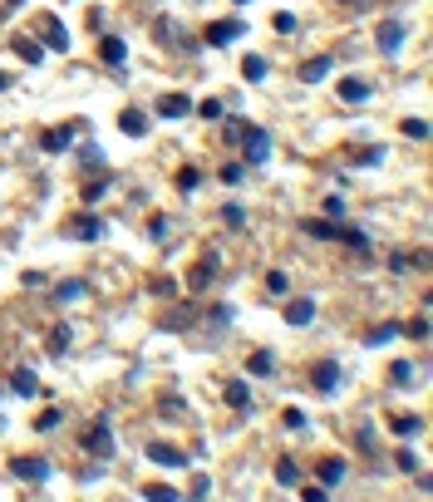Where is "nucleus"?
<instances>
[{
	"mask_svg": "<svg viewBox=\"0 0 433 502\" xmlns=\"http://www.w3.org/2000/svg\"><path fill=\"white\" fill-rule=\"evenodd\" d=\"M84 163H89V168H104V153H99V148L89 143V148H84Z\"/></svg>",
	"mask_w": 433,
	"mask_h": 502,
	"instance_id": "obj_47",
	"label": "nucleus"
},
{
	"mask_svg": "<svg viewBox=\"0 0 433 502\" xmlns=\"http://www.w3.org/2000/svg\"><path fill=\"white\" fill-rule=\"evenodd\" d=\"M404 138H429V123L424 118H404Z\"/></svg>",
	"mask_w": 433,
	"mask_h": 502,
	"instance_id": "obj_41",
	"label": "nucleus"
},
{
	"mask_svg": "<svg viewBox=\"0 0 433 502\" xmlns=\"http://www.w3.org/2000/svg\"><path fill=\"white\" fill-rule=\"evenodd\" d=\"M311 389H316V394H335V389H340V365H335V360H325V365L311 370Z\"/></svg>",
	"mask_w": 433,
	"mask_h": 502,
	"instance_id": "obj_5",
	"label": "nucleus"
},
{
	"mask_svg": "<svg viewBox=\"0 0 433 502\" xmlns=\"http://www.w3.org/2000/svg\"><path fill=\"white\" fill-rule=\"evenodd\" d=\"M271 25H276V35H296V30H301L291 10H276V20H271Z\"/></svg>",
	"mask_w": 433,
	"mask_h": 502,
	"instance_id": "obj_35",
	"label": "nucleus"
},
{
	"mask_svg": "<svg viewBox=\"0 0 433 502\" xmlns=\"http://www.w3.org/2000/svg\"><path fill=\"white\" fill-rule=\"evenodd\" d=\"M266 158H271V138H266V128L246 133V163H266Z\"/></svg>",
	"mask_w": 433,
	"mask_h": 502,
	"instance_id": "obj_13",
	"label": "nucleus"
},
{
	"mask_svg": "<svg viewBox=\"0 0 433 502\" xmlns=\"http://www.w3.org/2000/svg\"><path fill=\"white\" fill-rule=\"evenodd\" d=\"M84 453L89 458H113V423L108 418H94V428L84 433Z\"/></svg>",
	"mask_w": 433,
	"mask_h": 502,
	"instance_id": "obj_1",
	"label": "nucleus"
},
{
	"mask_svg": "<svg viewBox=\"0 0 433 502\" xmlns=\"http://www.w3.org/2000/svg\"><path fill=\"white\" fill-rule=\"evenodd\" d=\"M0 89H5V74H0Z\"/></svg>",
	"mask_w": 433,
	"mask_h": 502,
	"instance_id": "obj_51",
	"label": "nucleus"
},
{
	"mask_svg": "<svg viewBox=\"0 0 433 502\" xmlns=\"http://www.w3.org/2000/svg\"><path fill=\"white\" fill-rule=\"evenodd\" d=\"M69 345H74V330L59 320V325L50 330V355H69Z\"/></svg>",
	"mask_w": 433,
	"mask_h": 502,
	"instance_id": "obj_23",
	"label": "nucleus"
},
{
	"mask_svg": "<svg viewBox=\"0 0 433 502\" xmlns=\"http://www.w3.org/2000/svg\"><path fill=\"white\" fill-rule=\"evenodd\" d=\"M226 404L246 413V409H251V384H246V380H231V384H226Z\"/></svg>",
	"mask_w": 433,
	"mask_h": 502,
	"instance_id": "obj_22",
	"label": "nucleus"
},
{
	"mask_svg": "<svg viewBox=\"0 0 433 502\" xmlns=\"http://www.w3.org/2000/svg\"><path fill=\"white\" fill-rule=\"evenodd\" d=\"M316 320V301H286V325H311Z\"/></svg>",
	"mask_w": 433,
	"mask_h": 502,
	"instance_id": "obj_15",
	"label": "nucleus"
},
{
	"mask_svg": "<svg viewBox=\"0 0 433 502\" xmlns=\"http://www.w3.org/2000/svg\"><path fill=\"white\" fill-rule=\"evenodd\" d=\"M266 291H271V296H286V291H291V276H286V271H271V276H266Z\"/></svg>",
	"mask_w": 433,
	"mask_h": 502,
	"instance_id": "obj_37",
	"label": "nucleus"
},
{
	"mask_svg": "<svg viewBox=\"0 0 433 502\" xmlns=\"http://www.w3.org/2000/svg\"><path fill=\"white\" fill-rule=\"evenodd\" d=\"M10 50H15L25 64H45V45H35V40H25V35H15V40H10Z\"/></svg>",
	"mask_w": 433,
	"mask_h": 502,
	"instance_id": "obj_16",
	"label": "nucleus"
},
{
	"mask_svg": "<svg viewBox=\"0 0 433 502\" xmlns=\"http://www.w3.org/2000/svg\"><path fill=\"white\" fill-rule=\"evenodd\" d=\"M389 340H399V320H384V325H374L364 345H389Z\"/></svg>",
	"mask_w": 433,
	"mask_h": 502,
	"instance_id": "obj_27",
	"label": "nucleus"
},
{
	"mask_svg": "<svg viewBox=\"0 0 433 502\" xmlns=\"http://www.w3.org/2000/svg\"><path fill=\"white\" fill-rule=\"evenodd\" d=\"M148 236L153 241H168L173 236V217H148Z\"/></svg>",
	"mask_w": 433,
	"mask_h": 502,
	"instance_id": "obj_31",
	"label": "nucleus"
},
{
	"mask_svg": "<svg viewBox=\"0 0 433 502\" xmlns=\"http://www.w3.org/2000/svg\"><path fill=\"white\" fill-rule=\"evenodd\" d=\"M197 183H202L197 168H178V193H197Z\"/></svg>",
	"mask_w": 433,
	"mask_h": 502,
	"instance_id": "obj_32",
	"label": "nucleus"
},
{
	"mask_svg": "<svg viewBox=\"0 0 433 502\" xmlns=\"http://www.w3.org/2000/svg\"><path fill=\"white\" fill-rule=\"evenodd\" d=\"M276 483H281V488H296V483H301V463L281 458V463H276Z\"/></svg>",
	"mask_w": 433,
	"mask_h": 502,
	"instance_id": "obj_28",
	"label": "nucleus"
},
{
	"mask_svg": "<svg viewBox=\"0 0 433 502\" xmlns=\"http://www.w3.org/2000/svg\"><path fill=\"white\" fill-rule=\"evenodd\" d=\"M221 222H226V227L236 232V227H246V212H241L236 202H226V207H221Z\"/></svg>",
	"mask_w": 433,
	"mask_h": 502,
	"instance_id": "obj_36",
	"label": "nucleus"
},
{
	"mask_svg": "<svg viewBox=\"0 0 433 502\" xmlns=\"http://www.w3.org/2000/svg\"><path fill=\"white\" fill-rule=\"evenodd\" d=\"M10 389H15L20 399H35V394H40V380H35V370H15V375H10Z\"/></svg>",
	"mask_w": 433,
	"mask_h": 502,
	"instance_id": "obj_19",
	"label": "nucleus"
},
{
	"mask_svg": "<svg viewBox=\"0 0 433 502\" xmlns=\"http://www.w3.org/2000/svg\"><path fill=\"white\" fill-rule=\"evenodd\" d=\"M281 418H286V428H306V413H301V409H286Z\"/></svg>",
	"mask_w": 433,
	"mask_h": 502,
	"instance_id": "obj_44",
	"label": "nucleus"
},
{
	"mask_svg": "<svg viewBox=\"0 0 433 502\" xmlns=\"http://www.w3.org/2000/svg\"><path fill=\"white\" fill-rule=\"evenodd\" d=\"M241 74H246V79H251V84H261V79H266V74H271V64H266V59H261V55H246V59H241Z\"/></svg>",
	"mask_w": 433,
	"mask_h": 502,
	"instance_id": "obj_25",
	"label": "nucleus"
},
{
	"mask_svg": "<svg viewBox=\"0 0 433 502\" xmlns=\"http://www.w3.org/2000/svg\"><path fill=\"white\" fill-rule=\"evenodd\" d=\"M192 108H197L207 123H216V118H221V99H202V103H192Z\"/></svg>",
	"mask_w": 433,
	"mask_h": 502,
	"instance_id": "obj_40",
	"label": "nucleus"
},
{
	"mask_svg": "<svg viewBox=\"0 0 433 502\" xmlns=\"http://www.w3.org/2000/svg\"><path fill=\"white\" fill-rule=\"evenodd\" d=\"M399 330H404L409 340H429V315H414V320H409V325H399Z\"/></svg>",
	"mask_w": 433,
	"mask_h": 502,
	"instance_id": "obj_33",
	"label": "nucleus"
},
{
	"mask_svg": "<svg viewBox=\"0 0 433 502\" xmlns=\"http://www.w3.org/2000/svg\"><path fill=\"white\" fill-rule=\"evenodd\" d=\"M301 498H306V502H325V488H321V483H316V488H301Z\"/></svg>",
	"mask_w": 433,
	"mask_h": 502,
	"instance_id": "obj_49",
	"label": "nucleus"
},
{
	"mask_svg": "<svg viewBox=\"0 0 433 502\" xmlns=\"http://www.w3.org/2000/svg\"><path fill=\"white\" fill-rule=\"evenodd\" d=\"M59 418H64L59 409H45V413L35 418V433H54V428H59Z\"/></svg>",
	"mask_w": 433,
	"mask_h": 502,
	"instance_id": "obj_34",
	"label": "nucleus"
},
{
	"mask_svg": "<svg viewBox=\"0 0 433 502\" xmlns=\"http://www.w3.org/2000/svg\"><path fill=\"white\" fill-rule=\"evenodd\" d=\"M74 236H79V241H99V236H104V222H99L94 212L74 217Z\"/></svg>",
	"mask_w": 433,
	"mask_h": 502,
	"instance_id": "obj_17",
	"label": "nucleus"
},
{
	"mask_svg": "<svg viewBox=\"0 0 433 502\" xmlns=\"http://www.w3.org/2000/svg\"><path fill=\"white\" fill-rule=\"evenodd\" d=\"M316 473H321V488H335V483L345 478V458H325Z\"/></svg>",
	"mask_w": 433,
	"mask_h": 502,
	"instance_id": "obj_24",
	"label": "nucleus"
},
{
	"mask_svg": "<svg viewBox=\"0 0 433 502\" xmlns=\"http://www.w3.org/2000/svg\"><path fill=\"white\" fill-rule=\"evenodd\" d=\"M271 370H276V355H271V350H256V355L246 360V375H256V380L271 375Z\"/></svg>",
	"mask_w": 433,
	"mask_h": 502,
	"instance_id": "obj_26",
	"label": "nucleus"
},
{
	"mask_svg": "<svg viewBox=\"0 0 433 502\" xmlns=\"http://www.w3.org/2000/svg\"><path fill=\"white\" fill-rule=\"evenodd\" d=\"M389 428H394L399 438H414V433H424V418H419V413H394Z\"/></svg>",
	"mask_w": 433,
	"mask_h": 502,
	"instance_id": "obj_20",
	"label": "nucleus"
},
{
	"mask_svg": "<svg viewBox=\"0 0 433 502\" xmlns=\"http://www.w3.org/2000/svg\"><path fill=\"white\" fill-rule=\"evenodd\" d=\"M221 183L236 188V183H241V163H226V168H221Z\"/></svg>",
	"mask_w": 433,
	"mask_h": 502,
	"instance_id": "obj_43",
	"label": "nucleus"
},
{
	"mask_svg": "<svg viewBox=\"0 0 433 502\" xmlns=\"http://www.w3.org/2000/svg\"><path fill=\"white\" fill-rule=\"evenodd\" d=\"M84 296V281H59L54 286V305H69V301H79Z\"/></svg>",
	"mask_w": 433,
	"mask_h": 502,
	"instance_id": "obj_29",
	"label": "nucleus"
},
{
	"mask_svg": "<svg viewBox=\"0 0 433 502\" xmlns=\"http://www.w3.org/2000/svg\"><path fill=\"white\" fill-rule=\"evenodd\" d=\"M389 271H394V276H404V271H409V256H399V251H394V256H389Z\"/></svg>",
	"mask_w": 433,
	"mask_h": 502,
	"instance_id": "obj_48",
	"label": "nucleus"
},
{
	"mask_svg": "<svg viewBox=\"0 0 433 502\" xmlns=\"http://www.w3.org/2000/svg\"><path fill=\"white\" fill-rule=\"evenodd\" d=\"M335 241H345V246H350V251H359V256L369 251V236H364L359 227H340V222H335Z\"/></svg>",
	"mask_w": 433,
	"mask_h": 502,
	"instance_id": "obj_18",
	"label": "nucleus"
},
{
	"mask_svg": "<svg viewBox=\"0 0 433 502\" xmlns=\"http://www.w3.org/2000/svg\"><path fill=\"white\" fill-rule=\"evenodd\" d=\"M369 94H374V89H369L364 79H340V99L345 103H364Z\"/></svg>",
	"mask_w": 433,
	"mask_h": 502,
	"instance_id": "obj_21",
	"label": "nucleus"
},
{
	"mask_svg": "<svg viewBox=\"0 0 433 502\" xmlns=\"http://www.w3.org/2000/svg\"><path fill=\"white\" fill-rule=\"evenodd\" d=\"M69 143H74V128H45V133H40V148H45V153H64Z\"/></svg>",
	"mask_w": 433,
	"mask_h": 502,
	"instance_id": "obj_12",
	"label": "nucleus"
},
{
	"mask_svg": "<svg viewBox=\"0 0 433 502\" xmlns=\"http://www.w3.org/2000/svg\"><path fill=\"white\" fill-rule=\"evenodd\" d=\"M236 5H246V0H236Z\"/></svg>",
	"mask_w": 433,
	"mask_h": 502,
	"instance_id": "obj_52",
	"label": "nucleus"
},
{
	"mask_svg": "<svg viewBox=\"0 0 433 502\" xmlns=\"http://www.w3.org/2000/svg\"><path fill=\"white\" fill-rule=\"evenodd\" d=\"M108 193V183H89V188H84V202H99Z\"/></svg>",
	"mask_w": 433,
	"mask_h": 502,
	"instance_id": "obj_46",
	"label": "nucleus"
},
{
	"mask_svg": "<svg viewBox=\"0 0 433 502\" xmlns=\"http://www.w3.org/2000/svg\"><path fill=\"white\" fill-rule=\"evenodd\" d=\"M148 458H153L158 468H187V453H183L178 443H148Z\"/></svg>",
	"mask_w": 433,
	"mask_h": 502,
	"instance_id": "obj_7",
	"label": "nucleus"
},
{
	"mask_svg": "<svg viewBox=\"0 0 433 502\" xmlns=\"http://www.w3.org/2000/svg\"><path fill=\"white\" fill-rule=\"evenodd\" d=\"M207 493H212V483H207V473H197L192 478V498H207Z\"/></svg>",
	"mask_w": 433,
	"mask_h": 502,
	"instance_id": "obj_45",
	"label": "nucleus"
},
{
	"mask_svg": "<svg viewBox=\"0 0 433 502\" xmlns=\"http://www.w3.org/2000/svg\"><path fill=\"white\" fill-rule=\"evenodd\" d=\"M241 35H246V25H241V20H212V25H207V35H202V40H207V45H216V50H221V45H231V40H241Z\"/></svg>",
	"mask_w": 433,
	"mask_h": 502,
	"instance_id": "obj_4",
	"label": "nucleus"
},
{
	"mask_svg": "<svg viewBox=\"0 0 433 502\" xmlns=\"http://www.w3.org/2000/svg\"><path fill=\"white\" fill-rule=\"evenodd\" d=\"M5 5H10V10H15V5H25V0H5Z\"/></svg>",
	"mask_w": 433,
	"mask_h": 502,
	"instance_id": "obj_50",
	"label": "nucleus"
},
{
	"mask_svg": "<svg viewBox=\"0 0 433 502\" xmlns=\"http://www.w3.org/2000/svg\"><path fill=\"white\" fill-rule=\"evenodd\" d=\"M212 281H216V251H207V261H197V266H192V276H187V291H197V296H202Z\"/></svg>",
	"mask_w": 433,
	"mask_h": 502,
	"instance_id": "obj_8",
	"label": "nucleus"
},
{
	"mask_svg": "<svg viewBox=\"0 0 433 502\" xmlns=\"http://www.w3.org/2000/svg\"><path fill=\"white\" fill-rule=\"evenodd\" d=\"M330 64H335L330 55H316V59H306V64H301V84H325V79H330Z\"/></svg>",
	"mask_w": 433,
	"mask_h": 502,
	"instance_id": "obj_10",
	"label": "nucleus"
},
{
	"mask_svg": "<svg viewBox=\"0 0 433 502\" xmlns=\"http://www.w3.org/2000/svg\"><path fill=\"white\" fill-rule=\"evenodd\" d=\"M389 380H394V384H414V365H409V360L389 365Z\"/></svg>",
	"mask_w": 433,
	"mask_h": 502,
	"instance_id": "obj_38",
	"label": "nucleus"
},
{
	"mask_svg": "<svg viewBox=\"0 0 433 502\" xmlns=\"http://www.w3.org/2000/svg\"><path fill=\"white\" fill-rule=\"evenodd\" d=\"M143 498H148V502H178L183 493H178V488H168V483H153V488H143Z\"/></svg>",
	"mask_w": 433,
	"mask_h": 502,
	"instance_id": "obj_30",
	"label": "nucleus"
},
{
	"mask_svg": "<svg viewBox=\"0 0 433 502\" xmlns=\"http://www.w3.org/2000/svg\"><path fill=\"white\" fill-rule=\"evenodd\" d=\"M99 59H104L108 69H123V64H128V45H123L118 35H104V45H99Z\"/></svg>",
	"mask_w": 433,
	"mask_h": 502,
	"instance_id": "obj_9",
	"label": "nucleus"
},
{
	"mask_svg": "<svg viewBox=\"0 0 433 502\" xmlns=\"http://www.w3.org/2000/svg\"><path fill=\"white\" fill-rule=\"evenodd\" d=\"M158 113H163V118H187V113H192V99H187V94H163V99H158Z\"/></svg>",
	"mask_w": 433,
	"mask_h": 502,
	"instance_id": "obj_14",
	"label": "nucleus"
},
{
	"mask_svg": "<svg viewBox=\"0 0 433 502\" xmlns=\"http://www.w3.org/2000/svg\"><path fill=\"white\" fill-rule=\"evenodd\" d=\"M40 40H45V50L64 55V50H69V30H64V20H59V15H45V20H40Z\"/></svg>",
	"mask_w": 433,
	"mask_h": 502,
	"instance_id": "obj_2",
	"label": "nucleus"
},
{
	"mask_svg": "<svg viewBox=\"0 0 433 502\" xmlns=\"http://www.w3.org/2000/svg\"><path fill=\"white\" fill-rule=\"evenodd\" d=\"M394 463H399V473H419V453H414V448H399Z\"/></svg>",
	"mask_w": 433,
	"mask_h": 502,
	"instance_id": "obj_39",
	"label": "nucleus"
},
{
	"mask_svg": "<svg viewBox=\"0 0 433 502\" xmlns=\"http://www.w3.org/2000/svg\"><path fill=\"white\" fill-rule=\"evenodd\" d=\"M306 232H311V236H325V241H330V236H335V222H321V217H316V222H306Z\"/></svg>",
	"mask_w": 433,
	"mask_h": 502,
	"instance_id": "obj_42",
	"label": "nucleus"
},
{
	"mask_svg": "<svg viewBox=\"0 0 433 502\" xmlns=\"http://www.w3.org/2000/svg\"><path fill=\"white\" fill-rule=\"evenodd\" d=\"M10 473H15L20 483H45V478H50V463L25 453V458H10Z\"/></svg>",
	"mask_w": 433,
	"mask_h": 502,
	"instance_id": "obj_3",
	"label": "nucleus"
},
{
	"mask_svg": "<svg viewBox=\"0 0 433 502\" xmlns=\"http://www.w3.org/2000/svg\"><path fill=\"white\" fill-rule=\"evenodd\" d=\"M374 45H379V55H399V45H404V25H399V20H384V25L374 30Z\"/></svg>",
	"mask_w": 433,
	"mask_h": 502,
	"instance_id": "obj_6",
	"label": "nucleus"
},
{
	"mask_svg": "<svg viewBox=\"0 0 433 502\" xmlns=\"http://www.w3.org/2000/svg\"><path fill=\"white\" fill-rule=\"evenodd\" d=\"M118 128H123L128 138H143V133H148V113H143V108H123V113H118Z\"/></svg>",
	"mask_w": 433,
	"mask_h": 502,
	"instance_id": "obj_11",
	"label": "nucleus"
}]
</instances>
